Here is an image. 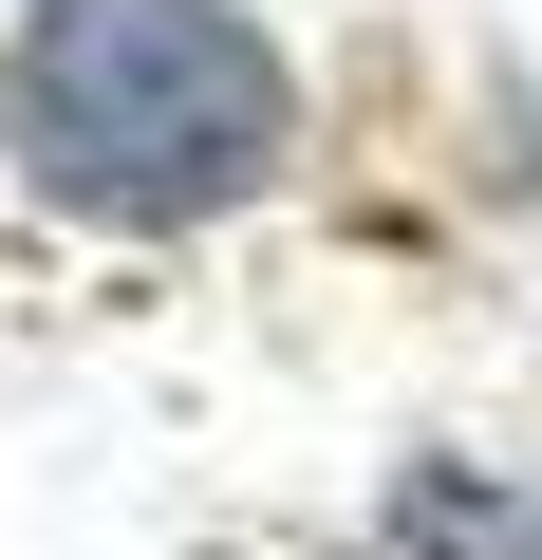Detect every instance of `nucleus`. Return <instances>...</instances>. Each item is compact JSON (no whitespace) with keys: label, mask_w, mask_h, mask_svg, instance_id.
<instances>
[{"label":"nucleus","mask_w":542,"mask_h":560,"mask_svg":"<svg viewBox=\"0 0 542 560\" xmlns=\"http://www.w3.org/2000/svg\"><path fill=\"white\" fill-rule=\"evenodd\" d=\"M281 150H300V57L243 0H38L0 38V168L113 243L262 206Z\"/></svg>","instance_id":"nucleus-1"}]
</instances>
